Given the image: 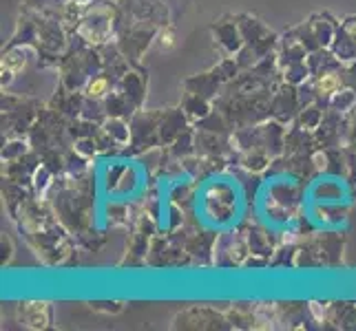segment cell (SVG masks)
Returning a JSON list of instances; mask_svg holds the SVG:
<instances>
[{"label":"cell","mask_w":356,"mask_h":331,"mask_svg":"<svg viewBox=\"0 0 356 331\" xmlns=\"http://www.w3.org/2000/svg\"><path fill=\"white\" fill-rule=\"evenodd\" d=\"M86 93H89L91 97H102L104 93H107V79L104 77L93 79V82L89 84V88H86Z\"/></svg>","instance_id":"obj_1"},{"label":"cell","mask_w":356,"mask_h":331,"mask_svg":"<svg viewBox=\"0 0 356 331\" xmlns=\"http://www.w3.org/2000/svg\"><path fill=\"white\" fill-rule=\"evenodd\" d=\"M319 88H321L323 93H332V91H336V88H338V79H336V75H332V73L323 75V77L319 79Z\"/></svg>","instance_id":"obj_2"},{"label":"cell","mask_w":356,"mask_h":331,"mask_svg":"<svg viewBox=\"0 0 356 331\" xmlns=\"http://www.w3.org/2000/svg\"><path fill=\"white\" fill-rule=\"evenodd\" d=\"M162 44H164L166 49L173 47V31L170 29H166V33H162Z\"/></svg>","instance_id":"obj_3"}]
</instances>
